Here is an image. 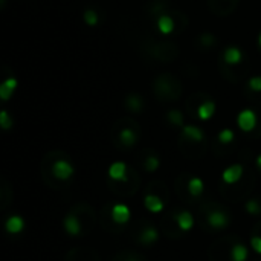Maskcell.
Instances as JSON below:
<instances>
[{
  "instance_id": "obj_10",
  "label": "cell",
  "mask_w": 261,
  "mask_h": 261,
  "mask_svg": "<svg viewBox=\"0 0 261 261\" xmlns=\"http://www.w3.org/2000/svg\"><path fill=\"white\" fill-rule=\"evenodd\" d=\"M214 112H216V102H214V101H211L210 98H206V99H203V101L197 106L196 115H197V118H199V119H202V121H208V119H211V118H213Z\"/></svg>"
},
{
  "instance_id": "obj_17",
  "label": "cell",
  "mask_w": 261,
  "mask_h": 261,
  "mask_svg": "<svg viewBox=\"0 0 261 261\" xmlns=\"http://www.w3.org/2000/svg\"><path fill=\"white\" fill-rule=\"evenodd\" d=\"M176 223L179 226L180 231L187 232V231H191L193 226H194V217L190 211H180L177 216H176Z\"/></svg>"
},
{
  "instance_id": "obj_2",
  "label": "cell",
  "mask_w": 261,
  "mask_h": 261,
  "mask_svg": "<svg viewBox=\"0 0 261 261\" xmlns=\"http://www.w3.org/2000/svg\"><path fill=\"white\" fill-rule=\"evenodd\" d=\"M154 93L158 95V98L165 99V101H171V99H177L182 93V86L180 81L170 75V73H162L154 80L153 84Z\"/></svg>"
},
{
  "instance_id": "obj_7",
  "label": "cell",
  "mask_w": 261,
  "mask_h": 261,
  "mask_svg": "<svg viewBox=\"0 0 261 261\" xmlns=\"http://www.w3.org/2000/svg\"><path fill=\"white\" fill-rule=\"evenodd\" d=\"M237 124L240 127V130L249 133L257 127V113L251 109H246L243 112H240L239 118H237Z\"/></svg>"
},
{
  "instance_id": "obj_30",
  "label": "cell",
  "mask_w": 261,
  "mask_h": 261,
  "mask_svg": "<svg viewBox=\"0 0 261 261\" xmlns=\"http://www.w3.org/2000/svg\"><path fill=\"white\" fill-rule=\"evenodd\" d=\"M246 211L251 214V216H260L261 214V205L258 200L252 199L246 203Z\"/></svg>"
},
{
  "instance_id": "obj_6",
  "label": "cell",
  "mask_w": 261,
  "mask_h": 261,
  "mask_svg": "<svg viewBox=\"0 0 261 261\" xmlns=\"http://www.w3.org/2000/svg\"><path fill=\"white\" fill-rule=\"evenodd\" d=\"M156 24H158V29L161 34L164 35H168V34H173L176 31V28L179 26L177 20L171 15V11L162 14L161 17L156 18Z\"/></svg>"
},
{
  "instance_id": "obj_25",
  "label": "cell",
  "mask_w": 261,
  "mask_h": 261,
  "mask_svg": "<svg viewBox=\"0 0 261 261\" xmlns=\"http://www.w3.org/2000/svg\"><path fill=\"white\" fill-rule=\"evenodd\" d=\"M144 167H145V170H147V171L154 173V171L161 167V159H159L158 156H154V154H150V156L145 159Z\"/></svg>"
},
{
  "instance_id": "obj_11",
  "label": "cell",
  "mask_w": 261,
  "mask_h": 261,
  "mask_svg": "<svg viewBox=\"0 0 261 261\" xmlns=\"http://www.w3.org/2000/svg\"><path fill=\"white\" fill-rule=\"evenodd\" d=\"M242 176H243V167H242L240 164L231 165V167H228V168L222 173L223 182H225V184H229V185L237 184V182L242 179Z\"/></svg>"
},
{
  "instance_id": "obj_31",
  "label": "cell",
  "mask_w": 261,
  "mask_h": 261,
  "mask_svg": "<svg viewBox=\"0 0 261 261\" xmlns=\"http://www.w3.org/2000/svg\"><path fill=\"white\" fill-rule=\"evenodd\" d=\"M0 125L3 130H9L12 127V118H9L6 110H2V113H0Z\"/></svg>"
},
{
  "instance_id": "obj_14",
  "label": "cell",
  "mask_w": 261,
  "mask_h": 261,
  "mask_svg": "<svg viewBox=\"0 0 261 261\" xmlns=\"http://www.w3.org/2000/svg\"><path fill=\"white\" fill-rule=\"evenodd\" d=\"M182 136L191 142H202L205 139L203 130L197 125H184L182 127Z\"/></svg>"
},
{
  "instance_id": "obj_34",
  "label": "cell",
  "mask_w": 261,
  "mask_h": 261,
  "mask_svg": "<svg viewBox=\"0 0 261 261\" xmlns=\"http://www.w3.org/2000/svg\"><path fill=\"white\" fill-rule=\"evenodd\" d=\"M125 261H141V260H138V258H128V260H125Z\"/></svg>"
},
{
  "instance_id": "obj_15",
  "label": "cell",
  "mask_w": 261,
  "mask_h": 261,
  "mask_svg": "<svg viewBox=\"0 0 261 261\" xmlns=\"http://www.w3.org/2000/svg\"><path fill=\"white\" fill-rule=\"evenodd\" d=\"M144 205L153 214L162 213L164 211V206H165L164 205V200L159 196H156V194H147L145 199H144Z\"/></svg>"
},
{
  "instance_id": "obj_8",
  "label": "cell",
  "mask_w": 261,
  "mask_h": 261,
  "mask_svg": "<svg viewBox=\"0 0 261 261\" xmlns=\"http://www.w3.org/2000/svg\"><path fill=\"white\" fill-rule=\"evenodd\" d=\"M208 223L214 229H226L231 223V217L228 213L216 210V211H211L208 214Z\"/></svg>"
},
{
  "instance_id": "obj_29",
  "label": "cell",
  "mask_w": 261,
  "mask_h": 261,
  "mask_svg": "<svg viewBox=\"0 0 261 261\" xmlns=\"http://www.w3.org/2000/svg\"><path fill=\"white\" fill-rule=\"evenodd\" d=\"M219 141H220V144H231L232 141H234V138H236V133L231 130V128H223L220 133H219Z\"/></svg>"
},
{
  "instance_id": "obj_27",
  "label": "cell",
  "mask_w": 261,
  "mask_h": 261,
  "mask_svg": "<svg viewBox=\"0 0 261 261\" xmlns=\"http://www.w3.org/2000/svg\"><path fill=\"white\" fill-rule=\"evenodd\" d=\"M246 89H248V92H249V93L261 95V76H252V78L248 81Z\"/></svg>"
},
{
  "instance_id": "obj_16",
  "label": "cell",
  "mask_w": 261,
  "mask_h": 261,
  "mask_svg": "<svg viewBox=\"0 0 261 261\" xmlns=\"http://www.w3.org/2000/svg\"><path fill=\"white\" fill-rule=\"evenodd\" d=\"M119 142L122 144V147H133L136 142H138V133L136 130H133L132 127H124L121 132H119Z\"/></svg>"
},
{
  "instance_id": "obj_22",
  "label": "cell",
  "mask_w": 261,
  "mask_h": 261,
  "mask_svg": "<svg viewBox=\"0 0 261 261\" xmlns=\"http://www.w3.org/2000/svg\"><path fill=\"white\" fill-rule=\"evenodd\" d=\"M203 190H205V185H203V180L200 177H191L190 182H188V191L193 197H199L203 194Z\"/></svg>"
},
{
  "instance_id": "obj_24",
  "label": "cell",
  "mask_w": 261,
  "mask_h": 261,
  "mask_svg": "<svg viewBox=\"0 0 261 261\" xmlns=\"http://www.w3.org/2000/svg\"><path fill=\"white\" fill-rule=\"evenodd\" d=\"M167 119H168V122H171L176 127H184V115L179 110H170L167 113Z\"/></svg>"
},
{
  "instance_id": "obj_13",
  "label": "cell",
  "mask_w": 261,
  "mask_h": 261,
  "mask_svg": "<svg viewBox=\"0 0 261 261\" xmlns=\"http://www.w3.org/2000/svg\"><path fill=\"white\" fill-rule=\"evenodd\" d=\"M112 219L118 225H125L130 220V210H128V206H125L122 203L115 205L112 208Z\"/></svg>"
},
{
  "instance_id": "obj_5",
  "label": "cell",
  "mask_w": 261,
  "mask_h": 261,
  "mask_svg": "<svg viewBox=\"0 0 261 261\" xmlns=\"http://www.w3.org/2000/svg\"><path fill=\"white\" fill-rule=\"evenodd\" d=\"M75 173V168L73 165L69 162V161H64V159H60V161H55L52 164V174L60 179V180H67L73 176Z\"/></svg>"
},
{
  "instance_id": "obj_20",
  "label": "cell",
  "mask_w": 261,
  "mask_h": 261,
  "mask_svg": "<svg viewBox=\"0 0 261 261\" xmlns=\"http://www.w3.org/2000/svg\"><path fill=\"white\" fill-rule=\"evenodd\" d=\"M15 87H17V80H15V78L11 76V78L5 80V81L2 83V86H0V98H2L3 101H8V99L12 96Z\"/></svg>"
},
{
  "instance_id": "obj_9",
  "label": "cell",
  "mask_w": 261,
  "mask_h": 261,
  "mask_svg": "<svg viewBox=\"0 0 261 261\" xmlns=\"http://www.w3.org/2000/svg\"><path fill=\"white\" fill-rule=\"evenodd\" d=\"M63 228H64V231L69 234V236H72V237H76V236H80L81 232H83V228H81V222L78 220V217L75 216V214H67L66 217H64V220H63Z\"/></svg>"
},
{
  "instance_id": "obj_33",
  "label": "cell",
  "mask_w": 261,
  "mask_h": 261,
  "mask_svg": "<svg viewBox=\"0 0 261 261\" xmlns=\"http://www.w3.org/2000/svg\"><path fill=\"white\" fill-rule=\"evenodd\" d=\"M257 167H258V168L261 170V154L258 156V158H257Z\"/></svg>"
},
{
  "instance_id": "obj_1",
  "label": "cell",
  "mask_w": 261,
  "mask_h": 261,
  "mask_svg": "<svg viewBox=\"0 0 261 261\" xmlns=\"http://www.w3.org/2000/svg\"><path fill=\"white\" fill-rule=\"evenodd\" d=\"M220 73L229 81H239L248 70V57L239 46H228L219 60Z\"/></svg>"
},
{
  "instance_id": "obj_35",
  "label": "cell",
  "mask_w": 261,
  "mask_h": 261,
  "mask_svg": "<svg viewBox=\"0 0 261 261\" xmlns=\"http://www.w3.org/2000/svg\"><path fill=\"white\" fill-rule=\"evenodd\" d=\"M258 44H260V47H261V32H260V37H258Z\"/></svg>"
},
{
  "instance_id": "obj_18",
  "label": "cell",
  "mask_w": 261,
  "mask_h": 261,
  "mask_svg": "<svg viewBox=\"0 0 261 261\" xmlns=\"http://www.w3.org/2000/svg\"><path fill=\"white\" fill-rule=\"evenodd\" d=\"M138 240L142 243V245H153L159 240V232L154 226H147L142 229V232L139 234Z\"/></svg>"
},
{
  "instance_id": "obj_3",
  "label": "cell",
  "mask_w": 261,
  "mask_h": 261,
  "mask_svg": "<svg viewBox=\"0 0 261 261\" xmlns=\"http://www.w3.org/2000/svg\"><path fill=\"white\" fill-rule=\"evenodd\" d=\"M148 54L162 63H170L174 61L179 55V49L176 44L168 43V41H159V43H153L148 46Z\"/></svg>"
},
{
  "instance_id": "obj_12",
  "label": "cell",
  "mask_w": 261,
  "mask_h": 261,
  "mask_svg": "<svg viewBox=\"0 0 261 261\" xmlns=\"http://www.w3.org/2000/svg\"><path fill=\"white\" fill-rule=\"evenodd\" d=\"M109 176L115 182H125L127 180V165L125 162H115L109 168Z\"/></svg>"
},
{
  "instance_id": "obj_19",
  "label": "cell",
  "mask_w": 261,
  "mask_h": 261,
  "mask_svg": "<svg viewBox=\"0 0 261 261\" xmlns=\"http://www.w3.org/2000/svg\"><path fill=\"white\" fill-rule=\"evenodd\" d=\"M23 228H24V220L20 216H11L5 223V229L9 234H18L23 231Z\"/></svg>"
},
{
  "instance_id": "obj_26",
  "label": "cell",
  "mask_w": 261,
  "mask_h": 261,
  "mask_svg": "<svg viewBox=\"0 0 261 261\" xmlns=\"http://www.w3.org/2000/svg\"><path fill=\"white\" fill-rule=\"evenodd\" d=\"M216 44V37L213 34H202L199 37V46L203 47V49H211L213 46Z\"/></svg>"
},
{
  "instance_id": "obj_4",
  "label": "cell",
  "mask_w": 261,
  "mask_h": 261,
  "mask_svg": "<svg viewBox=\"0 0 261 261\" xmlns=\"http://www.w3.org/2000/svg\"><path fill=\"white\" fill-rule=\"evenodd\" d=\"M240 0H208V5L213 11V14L219 17H226L231 12L236 11Z\"/></svg>"
},
{
  "instance_id": "obj_28",
  "label": "cell",
  "mask_w": 261,
  "mask_h": 261,
  "mask_svg": "<svg viewBox=\"0 0 261 261\" xmlns=\"http://www.w3.org/2000/svg\"><path fill=\"white\" fill-rule=\"evenodd\" d=\"M84 20H86V23H87V24L95 26V24H98V23H99V14H98L95 9L87 8V9L84 11Z\"/></svg>"
},
{
  "instance_id": "obj_32",
  "label": "cell",
  "mask_w": 261,
  "mask_h": 261,
  "mask_svg": "<svg viewBox=\"0 0 261 261\" xmlns=\"http://www.w3.org/2000/svg\"><path fill=\"white\" fill-rule=\"evenodd\" d=\"M251 246H252V249H254L257 254H260L261 255V237H252V239H251Z\"/></svg>"
},
{
  "instance_id": "obj_21",
  "label": "cell",
  "mask_w": 261,
  "mask_h": 261,
  "mask_svg": "<svg viewBox=\"0 0 261 261\" xmlns=\"http://www.w3.org/2000/svg\"><path fill=\"white\" fill-rule=\"evenodd\" d=\"M125 107H127L130 112L138 113V112H141V110L144 109V99H142L138 93H132V95H128L127 99H125Z\"/></svg>"
},
{
  "instance_id": "obj_23",
  "label": "cell",
  "mask_w": 261,
  "mask_h": 261,
  "mask_svg": "<svg viewBox=\"0 0 261 261\" xmlns=\"http://www.w3.org/2000/svg\"><path fill=\"white\" fill-rule=\"evenodd\" d=\"M248 248L242 243H237L232 246V251H231V258L232 261H246L248 260Z\"/></svg>"
}]
</instances>
